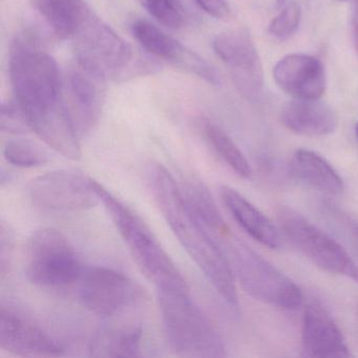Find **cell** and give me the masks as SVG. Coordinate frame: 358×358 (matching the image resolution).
<instances>
[{"label":"cell","mask_w":358,"mask_h":358,"mask_svg":"<svg viewBox=\"0 0 358 358\" xmlns=\"http://www.w3.org/2000/svg\"><path fill=\"white\" fill-rule=\"evenodd\" d=\"M213 49L229 66L241 95L252 101L257 100L263 93L264 73L251 37L244 31L222 33L213 38Z\"/></svg>","instance_id":"8fae6325"},{"label":"cell","mask_w":358,"mask_h":358,"mask_svg":"<svg viewBox=\"0 0 358 358\" xmlns=\"http://www.w3.org/2000/svg\"><path fill=\"white\" fill-rule=\"evenodd\" d=\"M276 85L294 99H320L327 87L324 64L306 54L285 56L273 69Z\"/></svg>","instance_id":"9a60e30c"},{"label":"cell","mask_w":358,"mask_h":358,"mask_svg":"<svg viewBox=\"0 0 358 358\" xmlns=\"http://www.w3.org/2000/svg\"><path fill=\"white\" fill-rule=\"evenodd\" d=\"M221 198L228 213L245 232L268 248L282 245L280 229L252 203L230 186L221 187Z\"/></svg>","instance_id":"ac0fdd59"},{"label":"cell","mask_w":358,"mask_h":358,"mask_svg":"<svg viewBox=\"0 0 358 358\" xmlns=\"http://www.w3.org/2000/svg\"><path fill=\"white\" fill-rule=\"evenodd\" d=\"M337 1H341V3H345L348 0H337Z\"/></svg>","instance_id":"d6a6232c"},{"label":"cell","mask_w":358,"mask_h":358,"mask_svg":"<svg viewBox=\"0 0 358 358\" xmlns=\"http://www.w3.org/2000/svg\"><path fill=\"white\" fill-rule=\"evenodd\" d=\"M355 133H356V137H357V139H358V123H357V124H356Z\"/></svg>","instance_id":"1f68e13d"},{"label":"cell","mask_w":358,"mask_h":358,"mask_svg":"<svg viewBox=\"0 0 358 358\" xmlns=\"http://www.w3.org/2000/svg\"><path fill=\"white\" fill-rule=\"evenodd\" d=\"M131 31L138 43L148 53L177 66L187 52V48L145 20L134 22Z\"/></svg>","instance_id":"7402d4cb"},{"label":"cell","mask_w":358,"mask_h":358,"mask_svg":"<svg viewBox=\"0 0 358 358\" xmlns=\"http://www.w3.org/2000/svg\"><path fill=\"white\" fill-rule=\"evenodd\" d=\"M76 60L115 80L127 79L150 69L133 48L90 10L74 36Z\"/></svg>","instance_id":"8992f818"},{"label":"cell","mask_w":358,"mask_h":358,"mask_svg":"<svg viewBox=\"0 0 358 358\" xmlns=\"http://www.w3.org/2000/svg\"><path fill=\"white\" fill-rule=\"evenodd\" d=\"M100 196L134 261L157 290H189L185 278L145 222L102 185Z\"/></svg>","instance_id":"3957f363"},{"label":"cell","mask_w":358,"mask_h":358,"mask_svg":"<svg viewBox=\"0 0 358 358\" xmlns=\"http://www.w3.org/2000/svg\"><path fill=\"white\" fill-rule=\"evenodd\" d=\"M0 127L3 131L14 135L32 131L26 112L15 99L14 101L3 102L1 104Z\"/></svg>","instance_id":"4316f807"},{"label":"cell","mask_w":358,"mask_h":358,"mask_svg":"<svg viewBox=\"0 0 358 358\" xmlns=\"http://www.w3.org/2000/svg\"><path fill=\"white\" fill-rule=\"evenodd\" d=\"M24 112L32 131L50 148L70 160L80 159L78 129L64 100Z\"/></svg>","instance_id":"7c38bea8"},{"label":"cell","mask_w":358,"mask_h":358,"mask_svg":"<svg viewBox=\"0 0 358 358\" xmlns=\"http://www.w3.org/2000/svg\"><path fill=\"white\" fill-rule=\"evenodd\" d=\"M106 79L102 73L76 60L69 76L75 123L81 133L91 131L100 119L106 96Z\"/></svg>","instance_id":"2e32d148"},{"label":"cell","mask_w":358,"mask_h":358,"mask_svg":"<svg viewBox=\"0 0 358 358\" xmlns=\"http://www.w3.org/2000/svg\"><path fill=\"white\" fill-rule=\"evenodd\" d=\"M3 156L10 164L22 169L41 166L49 161L47 152L38 144L24 139L6 142Z\"/></svg>","instance_id":"cb8c5ba5"},{"label":"cell","mask_w":358,"mask_h":358,"mask_svg":"<svg viewBox=\"0 0 358 358\" xmlns=\"http://www.w3.org/2000/svg\"><path fill=\"white\" fill-rule=\"evenodd\" d=\"M77 286L80 303L98 315H116L142 299L139 285L112 268H85Z\"/></svg>","instance_id":"30bf717a"},{"label":"cell","mask_w":358,"mask_h":358,"mask_svg":"<svg viewBox=\"0 0 358 358\" xmlns=\"http://www.w3.org/2000/svg\"><path fill=\"white\" fill-rule=\"evenodd\" d=\"M352 33L356 52L358 53V0H354L353 13H352Z\"/></svg>","instance_id":"f1b7e54d"},{"label":"cell","mask_w":358,"mask_h":358,"mask_svg":"<svg viewBox=\"0 0 358 358\" xmlns=\"http://www.w3.org/2000/svg\"><path fill=\"white\" fill-rule=\"evenodd\" d=\"M276 219L285 236L316 267L358 285L357 264L332 236L290 207H278Z\"/></svg>","instance_id":"ba28073f"},{"label":"cell","mask_w":358,"mask_h":358,"mask_svg":"<svg viewBox=\"0 0 358 358\" xmlns=\"http://www.w3.org/2000/svg\"><path fill=\"white\" fill-rule=\"evenodd\" d=\"M196 3L215 20H227L231 15V8L227 0H196Z\"/></svg>","instance_id":"83f0119b"},{"label":"cell","mask_w":358,"mask_h":358,"mask_svg":"<svg viewBox=\"0 0 358 358\" xmlns=\"http://www.w3.org/2000/svg\"><path fill=\"white\" fill-rule=\"evenodd\" d=\"M282 124L297 135L322 137L336 131L338 120L331 106L320 99H294L280 112Z\"/></svg>","instance_id":"e0dca14e"},{"label":"cell","mask_w":358,"mask_h":358,"mask_svg":"<svg viewBox=\"0 0 358 358\" xmlns=\"http://www.w3.org/2000/svg\"><path fill=\"white\" fill-rule=\"evenodd\" d=\"M142 330L131 328L103 329L90 347L94 357H138L142 355Z\"/></svg>","instance_id":"44dd1931"},{"label":"cell","mask_w":358,"mask_h":358,"mask_svg":"<svg viewBox=\"0 0 358 358\" xmlns=\"http://www.w3.org/2000/svg\"><path fill=\"white\" fill-rule=\"evenodd\" d=\"M286 3L287 0H275V7L278 8V9H282Z\"/></svg>","instance_id":"f546056e"},{"label":"cell","mask_w":358,"mask_h":358,"mask_svg":"<svg viewBox=\"0 0 358 358\" xmlns=\"http://www.w3.org/2000/svg\"><path fill=\"white\" fill-rule=\"evenodd\" d=\"M289 166L295 179L317 192L333 196H341L345 192L343 180L334 167L312 150H296Z\"/></svg>","instance_id":"d6986e66"},{"label":"cell","mask_w":358,"mask_h":358,"mask_svg":"<svg viewBox=\"0 0 358 358\" xmlns=\"http://www.w3.org/2000/svg\"><path fill=\"white\" fill-rule=\"evenodd\" d=\"M301 355L303 357H351L345 337L328 310L318 303H308L303 312Z\"/></svg>","instance_id":"5bb4252c"},{"label":"cell","mask_w":358,"mask_h":358,"mask_svg":"<svg viewBox=\"0 0 358 358\" xmlns=\"http://www.w3.org/2000/svg\"><path fill=\"white\" fill-rule=\"evenodd\" d=\"M201 131L213 152L236 176L243 179L250 177L251 167L246 157L221 127L205 120L201 123Z\"/></svg>","instance_id":"603a6c76"},{"label":"cell","mask_w":358,"mask_h":358,"mask_svg":"<svg viewBox=\"0 0 358 358\" xmlns=\"http://www.w3.org/2000/svg\"><path fill=\"white\" fill-rule=\"evenodd\" d=\"M0 348L22 357H53L64 353V348L41 327L5 307L0 312Z\"/></svg>","instance_id":"4fadbf2b"},{"label":"cell","mask_w":358,"mask_h":358,"mask_svg":"<svg viewBox=\"0 0 358 358\" xmlns=\"http://www.w3.org/2000/svg\"><path fill=\"white\" fill-rule=\"evenodd\" d=\"M355 327H356V336H357V341H358V303H357V307H356Z\"/></svg>","instance_id":"4dcf8cb0"},{"label":"cell","mask_w":358,"mask_h":358,"mask_svg":"<svg viewBox=\"0 0 358 358\" xmlns=\"http://www.w3.org/2000/svg\"><path fill=\"white\" fill-rule=\"evenodd\" d=\"M101 184L81 171L60 169L31 181L28 196L37 208L50 213L87 210L101 202Z\"/></svg>","instance_id":"9c48e42d"},{"label":"cell","mask_w":358,"mask_h":358,"mask_svg":"<svg viewBox=\"0 0 358 358\" xmlns=\"http://www.w3.org/2000/svg\"><path fill=\"white\" fill-rule=\"evenodd\" d=\"M150 15L171 29H179L184 24V13L179 0H143Z\"/></svg>","instance_id":"484cf974"},{"label":"cell","mask_w":358,"mask_h":358,"mask_svg":"<svg viewBox=\"0 0 358 358\" xmlns=\"http://www.w3.org/2000/svg\"><path fill=\"white\" fill-rule=\"evenodd\" d=\"M207 231L227 257L236 280L247 294L280 309L295 310L303 305L299 287L232 234L226 222Z\"/></svg>","instance_id":"7a4b0ae2"},{"label":"cell","mask_w":358,"mask_h":358,"mask_svg":"<svg viewBox=\"0 0 358 358\" xmlns=\"http://www.w3.org/2000/svg\"><path fill=\"white\" fill-rule=\"evenodd\" d=\"M146 181L159 210L184 250L225 303L238 308V289L231 266L192 210L175 178L160 163L150 162Z\"/></svg>","instance_id":"6da1fadb"},{"label":"cell","mask_w":358,"mask_h":358,"mask_svg":"<svg viewBox=\"0 0 358 358\" xmlns=\"http://www.w3.org/2000/svg\"><path fill=\"white\" fill-rule=\"evenodd\" d=\"M9 68L15 100L24 110L62 99L59 69L35 34L24 33L14 39Z\"/></svg>","instance_id":"5b68a950"},{"label":"cell","mask_w":358,"mask_h":358,"mask_svg":"<svg viewBox=\"0 0 358 358\" xmlns=\"http://www.w3.org/2000/svg\"><path fill=\"white\" fill-rule=\"evenodd\" d=\"M35 8L59 38H74L89 8L83 0H35Z\"/></svg>","instance_id":"ffe728a7"},{"label":"cell","mask_w":358,"mask_h":358,"mask_svg":"<svg viewBox=\"0 0 358 358\" xmlns=\"http://www.w3.org/2000/svg\"><path fill=\"white\" fill-rule=\"evenodd\" d=\"M301 6L295 1L287 3L280 13L270 22L269 31L272 36L278 39H287L292 36L301 24Z\"/></svg>","instance_id":"d4e9b609"},{"label":"cell","mask_w":358,"mask_h":358,"mask_svg":"<svg viewBox=\"0 0 358 358\" xmlns=\"http://www.w3.org/2000/svg\"><path fill=\"white\" fill-rule=\"evenodd\" d=\"M26 249V275L35 286L64 289L77 284L80 278L83 267L78 253L59 230H35Z\"/></svg>","instance_id":"52a82bcc"},{"label":"cell","mask_w":358,"mask_h":358,"mask_svg":"<svg viewBox=\"0 0 358 358\" xmlns=\"http://www.w3.org/2000/svg\"><path fill=\"white\" fill-rule=\"evenodd\" d=\"M163 328L171 351L181 357H225L226 348L189 290H158Z\"/></svg>","instance_id":"277c9868"}]
</instances>
